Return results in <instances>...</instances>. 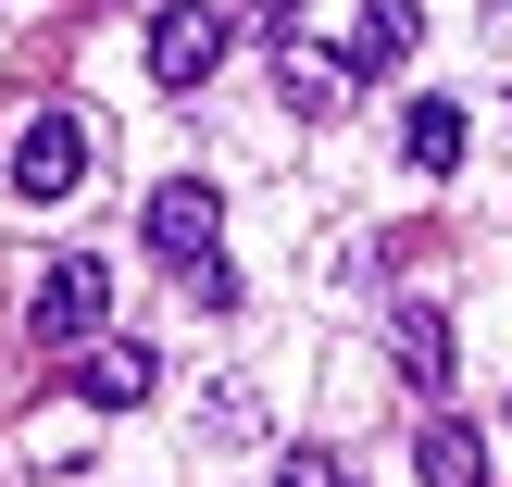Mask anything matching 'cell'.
Here are the masks:
<instances>
[{
    "label": "cell",
    "mask_w": 512,
    "mask_h": 487,
    "mask_svg": "<svg viewBox=\"0 0 512 487\" xmlns=\"http://www.w3.org/2000/svg\"><path fill=\"white\" fill-rule=\"evenodd\" d=\"M413 450H425V487H488V438H475L463 413H438Z\"/></svg>",
    "instance_id": "10"
},
{
    "label": "cell",
    "mask_w": 512,
    "mask_h": 487,
    "mask_svg": "<svg viewBox=\"0 0 512 487\" xmlns=\"http://www.w3.org/2000/svg\"><path fill=\"white\" fill-rule=\"evenodd\" d=\"M250 25H263L275 50H288V38H300V0H250Z\"/></svg>",
    "instance_id": "12"
},
{
    "label": "cell",
    "mask_w": 512,
    "mask_h": 487,
    "mask_svg": "<svg viewBox=\"0 0 512 487\" xmlns=\"http://www.w3.org/2000/svg\"><path fill=\"white\" fill-rule=\"evenodd\" d=\"M463 138H475L463 100H413V125H400V163H413V175H450V163H463Z\"/></svg>",
    "instance_id": "8"
},
{
    "label": "cell",
    "mask_w": 512,
    "mask_h": 487,
    "mask_svg": "<svg viewBox=\"0 0 512 487\" xmlns=\"http://www.w3.org/2000/svg\"><path fill=\"white\" fill-rule=\"evenodd\" d=\"M275 88H288L300 100V113H338V100H350V50H275Z\"/></svg>",
    "instance_id": "9"
},
{
    "label": "cell",
    "mask_w": 512,
    "mask_h": 487,
    "mask_svg": "<svg viewBox=\"0 0 512 487\" xmlns=\"http://www.w3.org/2000/svg\"><path fill=\"white\" fill-rule=\"evenodd\" d=\"M150 388H163V350L150 338H88V400L100 413H138Z\"/></svg>",
    "instance_id": "5"
},
{
    "label": "cell",
    "mask_w": 512,
    "mask_h": 487,
    "mask_svg": "<svg viewBox=\"0 0 512 487\" xmlns=\"http://www.w3.org/2000/svg\"><path fill=\"white\" fill-rule=\"evenodd\" d=\"M138 238L163 250V275H188V263H213V238H225V200L200 188V175H163V188H150V213H138Z\"/></svg>",
    "instance_id": "3"
},
{
    "label": "cell",
    "mask_w": 512,
    "mask_h": 487,
    "mask_svg": "<svg viewBox=\"0 0 512 487\" xmlns=\"http://www.w3.org/2000/svg\"><path fill=\"white\" fill-rule=\"evenodd\" d=\"M425 38V0H363V25H350V75H400Z\"/></svg>",
    "instance_id": "7"
},
{
    "label": "cell",
    "mask_w": 512,
    "mask_h": 487,
    "mask_svg": "<svg viewBox=\"0 0 512 487\" xmlns=\"http://www.w3.org/2000/svg\"><path fill=\"white\" fill-rule=\"evenodd\" d=\"M100 313H113V275L88 263V250H63V263L38 275V300H25V325H38V350H88Z\"/></svg>",
    "instance_id": "2"
},
{
    "label": "cell",
    "mask_w": 512,
    "mask_h": 487,
    "mask_svg": "<svg viewBox=\"0 0 512 487\" xmlns=\"http://www.w3.org/2000/svg\"><path fill=\"white\" fill-rule=\"evenodd\" d=\"M213 63H225V13H200V0H163V13H150V75H163V88H200Z\"/></svg>",
    "instance_id": "4"
},
{
    "label": "cell",
    "mask_w": 512,
    "mask_h": 487,
    "mask_svg": "<svg viewBox=\"0 0 512 487\" xmlns=\"http://www.w3.org/2000/svg\"><path fill=\"white\" fill-rule=\"evenodd\" d=\"M100 175V113H38L13 138V200H63Z\"/></svg>",
    "instance_id": "1"
},
{
    "label": "cell",
    "mask_w": 512,
    "mask_h": 487,
    "mask_svg": "<svg viewBox=\"0 0 512 487\" xmlns=\"http://www.w3.org/2000/svg\"><path fill=\"white\" fill-rule=\"evenodd\" d=\"M275 487H350V475L325 463V450H275Z\"/></svg>",
    "instance_id": "11"
},
{
    "label": "cell",
    "mask_w": 512,
    "mask_h": 487,
    "mask_svg": "<svg viewBox=\"0 0 512 487\" xmlns=\"http://www.w3.org/2000/svg\"><path fill=\"white\" fill-rule=\"evenodd\" d=\"M388 350H400V375H413L425 400H438V388H450V363H463V350H450V313H438V300H400Z\"/></svg>",
    "instance_id": "6"
}]
</instances>
